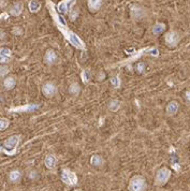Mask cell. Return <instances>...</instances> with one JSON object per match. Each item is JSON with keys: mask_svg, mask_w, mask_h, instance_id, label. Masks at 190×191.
<instances>
[{"mask_svg": "<svg viewBox=\"0 0 190 191\" xmlns=\"http://www.w3.org/2000/svg\"><path fill=\"white\" fill-rule=\"evenodd\" d=\"M21 140L19 135H11L10 138H8L3 143V151L8 155H13L15 153L16 147H17L18 143Z\"/></svg>", "mask_w": 190, "mask_h": 191, "instance_id": "obj_1", "label": "cell"}, {"mask_svg": "<svg viewBox=\"0 0 190 191\" xmlns=\"http://www.w3.org/2000/svg\"><path fill=\"white\" fill-rule=\"evenodd\" d=\"M146 189V181L143 176L135 175L130 179L129 190L130 191H144Z\"/></svg>", "mask_w": 190, "mask_h": 191, "instance_id": "obj_2", "label": "cell"}, {"mask_svg": "<svg viewBox=\"0 0 190 191\" xmlns=\"http://www.w3.org/2000/svg\"><path fill=\"white\" fill-rule=\"evenodd\" d=\"M171 172L168 168H161L158 170L156 174V178H155V184L157 186H163L165 183L170 179Z\"/></svg>", "mask_w": 190, "mask_h": 191, "instance_id": "obj_3", "label": "cell"}, {"mask_svg": "<svg viewBox=\"0 0 190 191\" xmlns=\"http://www.w3.org/2000/svg\"><path fill=\"white\" fill-rule=\"evenodd\" d=\"M61 179L64 184L69 186H74L77 184V176L74 172H72L69 169H62L61 171Z\"/></svg>", "mask_w": 190, "mask_h": 191, "instance_id": "obj_4", "label": "cell"}, {"mask_svg": "<svg viewBox=\"0 0 190 191\" xmlns=\"http://www.w3.org/2000/svg\"><path fill=\"white\" fill-rule=\"evenodd\" d=\"M165 42L169 46L171 47H174L178 44L180 42V34H178L176 31H170L167 33L165 36Z\"/></svg>", "mask_w": 190, "mask_h": 191, "instance_id": "obj_5", "label": "cell"}, {"mask_svg": "<svg viewBox=\"0 0 190 191\" xmlns=\"http://www.w3.org/2000/svg\"><path fill=\"white\" fill-rule=\"evenodd\" d=\"M68 40H69L70 43L74 46V47H76V49H85V44L83 43L82 40H81L75 33L69 32V34H68Z\"/></svg>", "mask_w": 190, "mask_h": 191, "instance_id": "obj_6", "label": "cell"}, {"mask_svg": "<svg viewBox=\"0 0 190 191\" xmlns=\"http://www.w3.org/2000/svg\"><path fill=\"white\" fill-rule=\"evenodd\" d=\"M42 92L47 98L53 97L56 94V86L53 83H45L42 87Z\"/></svg>", "mask_w": 190, "mask_h": 191, "instance_id": "obj_7", "label": "cell"}, {"mask_svg": "<svg viewBox=\"0 0 190 191\" xmlns=\"http://www.w3.org/2000/svg\"><path fill=\"white\" fill-rule=\"evenodd\" d=\"M39 109V104H27L24 105V106H18V107H12L10 109V112H32V111H36Z\"/></svg>", "mask_w": 190, "mask_h": 191, "instance_id": "obj_8", "label": "cell"}, {"mask_svg": "<svg viewBox=\"0 0 190 191\" xmlns=\"http://www.w3.org/2000/svg\"><path fill=\"white\" fill-rule=\"evenodd\" d=\"M57 60V55L55 53V51L53 49H47L46 53H45V56H44V61L46 62L47 64H55Z\"/></svg>", "mask_w": 190, "mask_h": 191, "instance_id": "obj_9", "label": "cell"}, {"mask_svg": "<svg viewBox=\"0 0 190 191\" xmlns=\"http://www.w3.org/2000/svg\"><path fill=\"white\" fill-rule=\"evenodd\" d=\"M11 59V51L8 47H2L0 49V64L3 62H9Z\"/></svg>", "mask_w": 190, "mask_h": 191, "instance_id": "obj_10", "label": "cell"}, {"mask_svg": "<svg viewBox=\"0 0 190 191\" xmlns=\"http://www.w3.org/2000/svg\"><path fill=\"white\" fill-rule=\"evenodd\" d=\"M74 1L75 0H64V1H61V2L58 4L57 9H58V11H59L60 13H67L68 11H69L70 7L73 4Z\"/></svg>", "mask_w": 190, "mask_h": 191, "instance_id": "obj_11", "label": "cell"}, {"mask_svg": "<svg viewBox=\"0 0 190 191\" xmlns=\"http://www.w3.org/2000/svg\"><path fill=\"white\" fill-rule=\"evenodd\" d=\"M87 5L90 12H97L102 5V0H88Z\"/></svg>", "mask_w": 190, "mask_h": 191, "instance_id": "obj_12", "label": "cell"}, {"mask_svg": "<svg viewBox=\"0 0 190 191\" xmlns=\"http://www.w3.org/2000/svg\"><path fill=\"white\" fill-rule=\"evenodd\" d=\"M44 162H45V166H46L47 169H49V170H53V169L56 168L57 159H56V157H55L54 155H49V156H46V158H45Z\"/></svg>", "mask_w": 190, "mask_h": 191, "instance_id": "obj_13", "label": "cell"}, {"mask_svg": "<svg viewBox=\"0 0 190 191\" xmlns=\"http://www.w3.org/2000/svg\"><path fill=\"white\" fill-rule=\"evenodd\" d=\"M178 107H180V104H178L176 101L169 102V104H168V106H167V113L169 115L176 114V112L178 111Z\"/></svg>", "mask_w": 190, "mask_h": 191, "instance_id": "obj_14", "label": "cell"}, {"mask_svg": "<svg viewBox=\"0 0 190 191\" xmlns=\"http://www.w3.org/2000/svg\"><path fill=\"white\" fill-rule=\"evenodd\" d=\"M90 163H91V166H101L104 163V160L101 156H98V155H94L91 158H90Z\"/></svg>", "mask_w": 190, "mask_h": 191, "instance_id": "obj_15", "label": "cell"}, {"mask_svg": "<svg viewBox=\"0 0 190 191\" xmlns=\"http://www.w3.org/2000/svg\"><path fill=\"white\" fill-rule=\"evenodd\" d=\"M22 11H23V4L22 3H16L11 8L10 14L13 16H18L22 13Z\"/></svg>", "mask_w": 190, "mask_h": 191, "instance_id": "obj_16", "label": "cell"}, {"mask_svg": "<svg viewBox=\"0 0 190 191\" xmlns=\"http://www.w3.org/2000/svg\"><path fill=\"white\" fill-rule=\"evenodd\" d=\"M3 85H4V87L7 88V89H12V88H14V86L16 85V81L14 77L10 76V77H7V79H4V82H3Z\"/></svg>", "mask_w": 190, "mask_h": 191, "instance_id": "obj_17", "label": "cell"}, {"mask_svg": "<svg viewBox=\"0 0 190 191\" xmlns=\"http://www.w3.org/2000/svg\"><path fill=\"white\" fill-rule=\"evenodd\" d=\"M40 8H41V4H40V2H39L38 0H31L30 2H29V10H30V12L32 13L38 12L40 10Z\"/></svg>", "mask_w": 190, "mask_h": 191, "instance_id": "obj_18", "label": "cell"}, {"mask_svg": "<svg viewBox=\"0 0 190 191\" xmlns=\"http://www.w3.org/2000/svg\"><path fill=\"white\" fill-rule=\"evenodd\" d=\"M81 91V87L77 83H72L69 87V92L72 94V96H77Z\"/></svg>", "mask_w": 190, "mask_h": 191, "instance_id": "obj_19", "label": "cell"}, {"mask_svg": "<svg viewBox=\"0 0 190 191\" xmlns=\"http://www.w3.org/2000/svg\"><path fill=\"white\" fill-rule=\"evenodd\" d=\"M21 176H22L21 172L14 170V171H12L10 173V175H9V178H10V181H12V183H16V181H18L19 179H21Z\"/></svg>", "mask_w": 190, "mask_h": 191, "instance_id": "obj_20", "label": "cell"}, {"mask_svg": "<svg viewBox=\"0 0 190 191\" xmlns=\"http://www.w3.org/2000/svg\"><path fill=\"white\" fill-rule=\"evenodd\" d=\"M165 29V24H161V23H157L156 25L153 27V33L155 34H159V33L163 32Z\"/></svg>", "mask_w": 190, "mask_h": 191, "instance_id": "obj_21", "label": "cell"}, {"mask_svg": "<svg viewBox=\"0 0 190 191\" xmlns=\"http://www.w3.org/2000/svg\"><path fill=\"white\" fill-rule=\"evenodd\" d=\"M108 109L112 112H117V111L120 109V102L118 100H113V101L110 102V105H108Z\"/></svg>", "mask_w": 190, "mask_h": 191, "instance_id": "obj_22", "label": "cell"}, {"mask_svg": "<svg viewBox=\"0 0 190 191\" xmlns=\"http://www.w3.org/2000/svg\"><path fill=\"white\" fill-rule=\"evenodd\" d=\"M81 79L84 84H87L88 82L90 81V73L88 70H83L82 73H81Z\"/></svg>", "mask_w": 190, "mask_h": 191, "instance_id": "obj_23", "label": "cell"}, {"mask_svg": "<svg viewBox=\"0 0 190 191\" xmlns=\"http://www.w3.org/2000/svg\"><path fill=\"white\" fill-rule=\"evenodd\" d=\"M9 125H10V122H9V120L7 119V118H3V117L0 118V131L5 130V129L9 127Z\"/></svg>", "mask_w": 190, "mask_h": 191, "instance_id": "obj_24", "label": "cell"}, {"mask_svg": "<svg viewBox=\"0 0 190 191\" xmlns=\"http://www.w3.org/2000/svg\"><path fill=\"white\" fill-rule=\"evenodd\" d=\"M111 84L113 85L114 88H119L120 87V79L118 76L111 77Z\"/></svg>", "mask_w": 190, "mask_h": 191, "instance_id": "obj_25", "label": "cell"}, {"mask_svg": "<svg viewBox=\"0 0 190 191\" xmlns=\"http://www.w3.org/2000/svg\"><path fill=\"white\" fill-rule=\"evenodd\" d=\"M9 73V68L7 66H0V77L4 76L5 74Z\"/></svg>", "mask_w": 190, "mask_h": 191, "instance_id": "obj_26", "label": "cell"}, {"mask_svg": "<svg viewBox=\"0 0 190 191\" xmlns=\"http://www.w3.org/2000/svg\"><path fill=\"white\" fill-rule=\"evenodd\" d=\"M77 15H79V12H77V10H71V12H70V18H71V20H74L75 18L77 17Z\"/></svg>", "mask_w": 190, "mask_h": 191, "instance_id": "obj_27", "label": "cell"}, {"mask_svg": "<svg viewBox=\"0 0 190 191\" xmlns=\"http://www.w3.org/2000/svg\"><path fill=\"white\" fill-rule=\"evenodd\" d=\"M144 69H145V66H144L143 62H139V64H136V71H139L140 73H141V72H143Z\"/></svg>", "mask_w": 190, "mask_h": 191, "instance_id": "obj_28", "label": "cell"}, {"mask_svg": "<svg viewBox=\"0 0 190 191\" xmlns=\"http://www.w3.org/2000/svg\"><path fill=\"white\" fill-rule=\"evenodd\" d=\"M4 5H5V0H0V7L2 8Z\"/></svg>", "mask_w": 190, "mask_h": 191, "instance_id": "obj_29", "label": "cell"}, {"mask_svg": "<svg viewBox=\"0 0 190 191\" xmlns=\"http://www.w3.org/2000/svg\"><path fill=\"white\" fill-rule=\"evenodd\" d=\"M186 98H187L188 101H190V90H189V91L186 92Z\"/></svg>", "mask_w": 190, "mask_h": 191, "instance_id": "obj_30", "label": "cell"}, {"mask_svg": "<svg viewBox=\"0 0 190 191\" xmlns=\"http://www.w3.org/2000/svg\"><path fill=\"white\" fill-rule=\"evenodd\" d=\"M4 36H5L4 32H3V31L0 30V39H3V38H4Z\"/></svg>", "mask_w": 190, "mask_h": 191, "instance_id": "obj_31", "label": "cell"}, {"mask_svg": "<svg viewBox=\"0 0 190 191\" xmlns=\"http://www.w3.org/2000/svg\"><path fill=\"white\" fill-rule=\"evenodd\" d=\"M34 174H36V172H31V173H30L31 178H34V177H36V175H34Z\"/></svg>", "mask_w": 190, "mask_h": 191, "instance_id": "obj_32", "label": "cell"}, {"mask_svg": "<svg viewBox=\"0 0 190 191\" xmlns=\"http://www.w3.org/2000/svg\"><path fill=\"white\" fill-rule=\"evenodd\" d=\"M76 191H80V190H76Z\"/></svg>", "mask_w": 190, "mask_h": 191, "instance_id": "obj_33", "label": "cell"}]
</instances>
